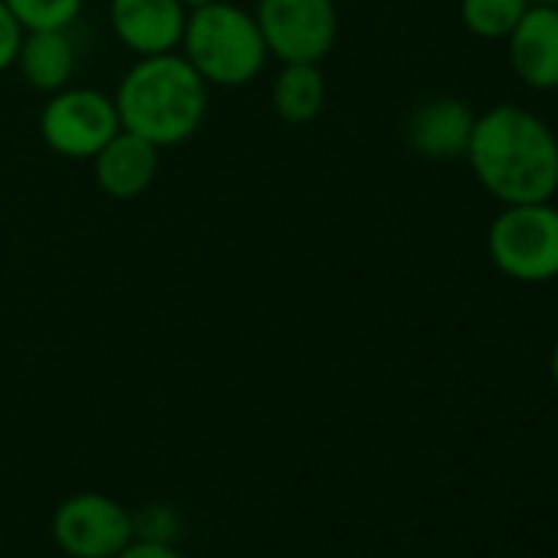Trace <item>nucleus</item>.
Here are the masks:
<instances>
[{"label":"nucleus","mask_w":558,"mask_h":558,"mask_svg":"<svg viewBox=\"0 0 558 558\" xmlns=\"http://www.w3.org/2000/svg\"><path fill=\"white\" fill-rule=\"evenodd\" d=\"M463 158L502 207L551 201L558 191V138L529 109L506 102L476 116Z\"/></svg>","instance_id":"obj_1"},{"label":"nucleus","mask_w":558,"mask_h":558,"mask_svg":"<svg viewBox=\"0 0 558 558\" xmlns=\"http://www.w3.org/2000/svg\"><path fill=\"white\" fill-rule=\"evenodd\" d=\"M210 86L174 50L158 57H138L116 89V109L125 132L148 138L151 145H184L207 116Z\"/></svg>","instance_id":"obj_2"},{"label":"nucleus","mask_w":558,"mask_h":558,"mask_svg":"<svg viewBox=\"0 0 558 558\" xmlns=\"http://www.w3.org/2000/svg\"><path fill=\"white\" fill-rule=\"evenodd\" d=\"M178 50L194 66V73L217 89L253 83L269 60L256 17L236 4H227V0L187 11Z\"/></svg>","instance_id":"obj_3"},{"label":"nucleus","mask_w":558,"mask_h":558,"mask_svg":"<svg viewBox=\"0 0 558 558\" xmlns=\"http://www.w3.org/2000/svg\"><path fill=\"white\" fill-rule=\"evenodd\" d=\"M493 266L515 283L558 279V207L551 201L506 204L486 233Z\"/></svg>","instance_id":"obj_4"},{"label":"nucleus","mask_w":558,"mask_h":558,"mask_svg":"<svg viewBox=\"0 0 558 558\" xmlns=\"http://www.w3.org/2000/svg\"><path fill=\"white\" fill-rule=\"evenodd\" d=\"M122 132L116 99L89 89L66 86L50 93L40 109V138L50 151L70 161H93L102 145Z\"/></svg>","instance_id":"obj_5"},{"label":"nucleus","mask_w":558,"mask_h":558,"mask_svg":"<svg viewBox=\"0 0 558 558\" xmlns=\"http://www.w3.org/2000/svg\"><path fill=\"white\" fill-rule=\"evenodd\" d=\"M253 17L279 63H323L339 40L336 0H256Z\"/></svg>","instance_id":"obj_6"},{"label":"nucleus","mask_w":558,"mask_h":558,"mask_svg":"<svg viewBox=\"0 0 558 558\" xmlns=\"http://www.w3.org/2000/svg\"><path fill=\"white\" fill-rule=\"evenodd\" d=\"M50 535L66 558H116L132 538V509L106 493H73L50 519Z\"/></svg>","instance_id":"obj_7"},{"label":"nucleus","mask_w":558,"mask_h":558,"mask_svg":"<svg viewBox=\"0 0 558 558\" xmlns=\"http://www.w3.org/2000/svg\"><path fill=\"white\" fill-rule=\"evenodd\" d=\"M112 34L135 57L174 53L187 24L181 0H112L109 4Z\"/></svg>","instance_id":"obj_8"},{"label":"nucleus","mask_w":558,"mask_h":558,"mask_svg":"<svg viewBox=\"0 0 558 558\" xmlns=\"http://www.w3.org/2000/svg\"><path fill=\"white\" fill-rule=\"evenodd\" d=\"M476 116L463 99L453 96H430L417 102L408 116L404 138L414 155L427 161H453L466 155Z\"/></svg>","instance_id":"obj_9"},{"label":"nucleus","mask_w":558,"mask_h":558,"mask_svg":"<svg viewBox=\"0 0 558 558\" xmlns=\"http://www.w3.org/2000/svg\"><path fill=\"white\" fill-rule=\"evenodd\" d=\"M506 44L512 70L529 89H558V8L532 4Z\"/></svg>","instance_id":"obj_10"},{"label":"nucleus","mask_w":558,"mask_h":558,"mask_svg":"<svg viewBox=\"0 0 558 558\" xmlns=\"http://www.w3.org/2000/svg\"><path fill=\"white\" fill-rule=\"evenodd\" d=\"M158 165H161V148L151 145L148 138L135 135V132L122 129L93 158V178L106 197L135 201L155 184Z\"/></svg>","instance_id":"obj_11"},{"label":"nucleus","mask_w":558,"mask_h":558,"mask_svg":"<svg viewBox=\"0 0 558 558\" xmlns=\"http://www.w3.org/2000/svg\"><path fill=\"white\" fill-rule=\"evenodd\" d=\"M21 76L37 93H60L73 86L76 76V47L66 31H27L17 50Z\"/></svg>","instance_id":"obj_12"},{"label":"nucleus","mask_w":558,"mask_h":558,"mask_svg":"<svg viewBox=\"0 0 558 558\" xmlns=\"http://www.w3.org/2000/svg\"><path fill=\"white\" fill-rule=\"evenodd\" d=\"M269 102L276 119L287 125H310L326 109V76L319 63H279L269 86Z\"/></svg>","instance_id":"obj_13"},{"label":"nucleus","mask_w":558,"mask_h":558,"mask_svg":"<svg viewBox=\"0 0 558 558\" xmlns=\"http://www.w3.org/2000/svg\"><path fill=\"white\" fill-rule=\"evenodd\" d=\"M529 8V0H460V21L480 40H506Z\"/></svg>","instance_id":"obj_14"},{"label":"nucleus","mask_w":558,"mask_h":558,"mask_svg":"<svg viewBox=\"0 0 558 558\" xmlns=\"http://www.w3.org/2000/svg\"><path fill=\"white\" fill-rule=\"evenodd\" d=\"M24 31H70L86 0H4Z\"/></svg>","instance_id":"obj_15"},{"label":"nucleus","mask_w":558,"mask_h":558,"mask_svg":"<svg viewBox=\"0 0 558 558\" xmlns=\"http://www.w3.org/2000/svg\"><path fill=\"white\" fill-rule=\"evenodd\" d=\"M132 525H135V538H148V542H171L178 519L168 506L161 502H148L142 509L132 512Z\"/></svg>","instance_id":"obj_16"},{"label":"nucleus","mask_w":558,"mask_h":558,"mask_svg":"<svg viewBox=\"0 0 558 558\" xmlns=\"http://www.w3.org/2000/svg\"><path fill=\"white\" fill-rule=\"evenodd\" d=\"M24 27L21 21L14 17V11L0 0V73L11 70L17 63V50H21V40H24Z\"/></svg>","instance_id":"obj_17"},{"label":"nucleus","mask_w":558,"mask_h":558,"mask_svg":"<svg viewBox=\"0 0 558 558\" xmlns=\"http://www.w3.org/2000/svg\"><path fill=\"white\" fill-rule=\"evenodd\" d=\"M116 558H184L171 542H148V538H132Z\"/></svg>","instance_id":"obj_18"},{"label":"nucleus","mask_w":558,"mask_h":558,"mask_svg":"<svg viewBox=\"0 0 558 558\" xmlns=\"http://www.w3.org/2000/svg\"><path fill=\"white\" fill-rule=\"evenodd\" d=\"M181 4H184L187 11H197V8H207V4H214V0H181Z\"/></svg>","instance_id":"obj_19"},{"label":"nucleus","mask_w":558,"mask_h":558,"mask_svg":"<svg viewBox=\"0 0 558 558\" xmlns=\"http://www.w3.org/2000/svg\"><path fill=\"white\" fill-rule=\"evenodd\" d=\"M551 378H555V388H558V342L551 349Z\"/></svg>","instance_id":"obj_20"},{"label":"nucleus","mask_w":558,"mask_h":558,"mask_svg":"<svg viewBox=\"0 0 558 558\" xmlns=\"http://www.w3.org/2000/svg\"><path fill=\"white\" fill-rule=\"evenodd\" d=\"M529 4H545V8H558V0H529Z\"/></svg>","instance_id":"obj_21"}]
</instances>
